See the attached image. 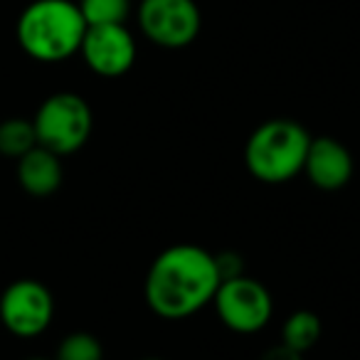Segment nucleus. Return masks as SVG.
<instances>
[{"label":"nucleus","mask_w":360,"mask_h":360,"mask_svg":"<svg viewBox=\"0 0 360 360\" xmlns=\"http://www.w3.org/2000/svg\"><path fill=\"white\" fill-rule=\"evenodd\" d=\"M304 170L319 191H343L350 183V178H353V155L338 139L319 136V139H311L309 150H306Z\"/></svg>","instance_id":"obj_9"},{"label":"nucleus","mask_w":360,"mask_h":360,"mask_svg":"<svg viewBox=\"0 0 360 360\" xmlns=\"http://www.w3.org/2000/svg\"><path fill=\"white\" fill-rule=\"evenodd\" d=\"M55 360H104V348L96 335L77 330V333L62 338V343L57 345Z\"/></svg>","instance_id":"obj_14"},{"label":"nucleus","mask_w":360,"mask_h":360,"mask_svg":"<svg viewBox=\"0 0 360 360\" xmlns=\"http://www.w3.org/2000/svg\"><path fill=\"white\" fill-rule=\"evenodd\" d=\"M212 304L227 328L245 335L264 328L274 311L266 286L247 274L220 281L215 296H212Z\"/></svg>","instance_id":"obj_6"},{"label":"nucleus","mask_w":360,"mask_h":360,"mask_svg":"<svg viewBox=\"0 0 360 360\" xmlns=\"http://www.w3.org/2000/svg\"><path fill=\"white\" fill-rule=\"evenodd\" d=\"M32 126H35L37 146H45L57 155H70L89 141L94 116L79 94L57 91L40 104Z\"/></svg>","instance_id":"obj_4"},{"label":"nucleus","mask_w":360,"mask_h":360,"mask_svg":"<svg viewBox=\"0 0 360 360\" xmlns=\"http://www.w3.org/2000/svg\"><path fill=\"white\" fill-rule=\"evenodd\" d=\"M215 264H217L220 281L235 279V276L245 274V259H242L237 252H222V255H215Z\"/></svg>","instance_id":"obj_15"},{"label":"nucleus","mask_w":360,"mask_h":360,"mask_svg":"<svg viewBox=\"0 0 360 360\" xmlns=\"http://www.w3.org/2000/svg\"><path fill=\"white\" fill-rule=\"evenodd\" d=\"M37 146L35 126L27 119H6L0 124V155L22 158Z\"/></svg>","instance_id":"obj_12"},{"label":"nucleus","mask_w":360,"mask_h":360,"mask_svg":"<svg viewBox=\"0 0 360 360\" xmlns=\"http://www.w3.org/2000/svg\"><path fill=\"white\" fill-rule=\"evenodd\" d=\"M321 319L314 311H294L289 319L284 321V328H281V343L289 345L296 353H309L321 338Z\"/></svg>","instance_id":"obj_11"},{"label":"nucleus","mask_w":360,"mask_h":360,"mask_svg":"<svg viewBox=\"0 0 360 360\" xmlns=\"http://www.w3.org/2000/svg\"><path fill=\"white\" fill-rule=\"evenodd\" d=\"M220 286L215 255L198 245H173L160 252L146 274V301L160 319L178 321L210 304Z\"/></svg>","instance_id":"obj_1"},{"label":"nucleus","mask_w":360,"mask_h":360,"mask_svg":"<svg viewBox=\"0 0 360 360\" xmlns=\"http://www.w3.org/2000/svg\"><path fill=\"white\" fill-rule=\"evenodd\" d=\"M77 6H79L86 27L126 25L131 15V0H79Z\"/></svg>","instance_id":"obj_13"},{"label":"nucleus","mask_w":360,"mask_h":360,"mask_svg":"<svg viewBox=\"0 0 360 360\" xmlns=\"http://www.w3.org/2000/svg\"><path fill=\"white\" fill-rule=\"evenodd\" d=\"M136 20L153 45L183 50L200 35L202 18L195 0H141Z\"/></svg>","instance_id":"obj_5"},{"label":"nucleus","mask_w":360,"mask_h":360,"mask_svg":"<svg viewBox=\"0 0 360 360\" xmlns=\"http://www.w3.org/2000/svg\"><path fill=\"white\" fill-rule=\"evenodd\" d=\"M27 360H47V358H27Z\"/></svg>","instance_id":"obj_17"},{"label":"nucleus","mask_w":360,"mask_h":360,"mask_svg":"<svg viewBox=\"0 0 360 360\" xmlns=\"http://www.w3.org/2000/svg\"><path fill=\"white\" fill-rule=\"evenodd\" d=\"M15 32L32 60L65 62L79 52L86 22L72 0H35L20 13Z\"/></svg>","instance_id":"obj_2"},{"label":"nucleus","mask_w":360,"mask_h":360,"mask_svg":"<svg viewBox=\"0 0 360 360\" xmlns=\"http://www.w3.org/2000/svg\"><path fill=\"white\" fill-rule=\"evenodd\" d=\"M143 360H163V358H143Z\"/></svg>","instance_id":"obj_18"},{"label":"nucleus","mask_w":360,"mask_h":360,"mask_svg":"<svg viewBox=\"0 0 360 360\" xmlns=\"http://www.w3.org/2000/svg\"><path fill=\"white\" fill-rule=\"evenodd\" d=\"M79 55L94 75L114 79L134 67L136 40L126 25H91L84 32Z\"/></svg>","instance_id":"obj_8"},{"label":"nucleus","mask_w":360,"mask_h":360,"mask_svg":"<svg viewBox=\"0 0 360 360\" xmlns=\"http://www.w3.org/2000/svg\"><path fill=\"white\" fill-rule=\"evenodd\" d=\"M55 316V299L37 279H18L0 296V321L18 338L45 333Z\"/></svg>","instance_id":"obj_7"},{"label":"nucleus","mask_w":360,"mask_h":360,"mask_svg":"<svg viewBox=\"0 0 360 360\" xmlns=\"http://www.w3.org/2000/svg\"><path fill=\"white\" fill-rule=\"evenodd\" d=\"M62 155L47 150L45 146H35L22 158H18V183L25 193L35 198H47L62 186Z\"/></svg>","instance_id":"obj_10"},{"label":"nucleus","mask_w":360,"mask_h":360,"mask_svg":"<svg viewBox=\"0 0 360 360\" xmlns=\"http://www.w3.org/2000/svg\"><path fill=\"white\" fill-rule=\"evenodd\" d=\"M259 360H304V355L291 350L289 345L279 343V345H271L269 350H264Z\"/></svg>","instance_id":"obj_16"},{"label":"nucleus","mask_w":360,"mask_h":360,"mask_svg":"<svg viewBox=\"0 0 360 360\" xmlns=\"http://www.w3.org/2000/svg\"><path fill=\"white\" fill-rule=\"evenodd\" d=\"M311 136L299 121L271 119L257 126L245 146V163L262 183H286L304 170Z\"/></svg>","instance_id":"obj_3"}]
</instances>
